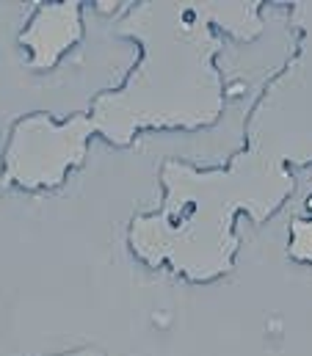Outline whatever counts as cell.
<instances>
[{
    "mask_svg": "<svg viewBox=\"0 0 312 356\" xmlns=\"http://www.w3.org/2000/svg\"><path fill=\"white\" fill-rule=\"evenodd\" d=\"M80 36V11L78 3H58L45 6L31 28L22 33V42L33 53L36 67H50L70 44H75Z\"/></svg>",
    "mask_w": 312,
    "mask_h": 356,
    "instance_id": "4",
    "label": "cell"
},
{
    "mask_svg": "<svg viewBox=\"0 0 312 356\" xmlns=\"http://www.w3.org/2000/svg\"><path fill=\"white\" fill-rule=\"evenodd\" d=\"M160 185L163 204L133 221L130 246L147 266H169L191 282H210L235 268L237 213L263 224L296 188L290 172L282 175L249 152H240L224 169L166 161Z\"/></svg>",
    "mask_w": 312,
    "mask_h": 356,
    "instance_id": "2",
    "label": "cell"
},
{
    "mask_svg": "<svg viewBox=\"0 0 312 356\" xmlns=\"http://www.w3.org/2000/svg\"><path fill=\"white\" fill-rule=\"evenodd\" d=\"M216 28L254 39L263 31L260 3H141L133 8L119 33L139 42L141 61L119 89L94 102V127L114 144H127L147 127L213 124L224 111Z\"/></svg>",
    "mask_w": 312,
    "mask_h": 356,
    "instance_id": "1",
    "label": "cell"
},
{
    "mask_svg": "<svg viewBox=\"0 0 312 356\" xmlns=\"http://www.w3.org/2000/svg\"><path fill=\"white\" fill-rule=\"evenodd\" d=\"M288 257L299 266L312 268V216H299L290 221Z\"/></svg>",
    "mask_w": 312,
    "mask_h": 356,
    "instance_id": "5",
    "label": "cell"
},
{
    "mask_svg": "<svg viewBox=\"0 0 312 356\" xmlns=\"http://www.w3.org/2000/svg\"><path fill=\"white\" fill-rule=\"evenodd\" d=\"M94 130V122L86 116H75L64 124H53L47 116L22 119L11 133L6 155L8 177L28 188L56 185L70 166L80 163L86 138Z\"/></svg>",
    "mask_w": 312,
    "mask_h": 356,
    "instance_id": "3",
    "label": "cell"
}]
</instances>
